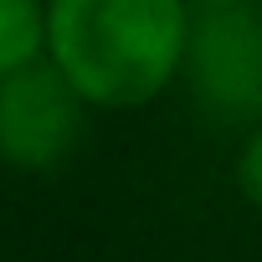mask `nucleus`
I'll return each instance as SVG.
<instances>
[{"label":"nucleus","instance_id":"nucleus-1","mask_svg":"<svg viewBox=\"0 0 262 262\" xmlns=\"http://www.w3.org/2000/svg\"><path fill=\"white\" fill-rule=\"evenodd\" d=\"M190 0H47V62L88 108H144L185 67Z\"/></svg>","mask_w":262,"mask_h":262},{"label":"nucleus","instance_id":"nucleus-2","mask_svg":"<svg viewBox=\"0 0 262 262\" xmlns=\"http://www.w3.org/2000/svg\"><path fill=\"white\" fill-rule=\"evenodd\" d=\"M190 93L216 118H262V11L252 6H201L190 16L185 67Z\"/></svg>","mask_w":262,"mask_h":262},{"label":"nucleus","instance_id":"nucleus-3","mask_svg":"<svg viewBox=\"0 0 262 262\" xmlns=\"http://www.w3.org/2000/svg\"><path fill=\"white\" fill-rule=\"evenodd\" d=\"M82 108L77 88L47 57L0 77V160L16 170L62 165L82 134Z\"/></svg>","mask_w":262,"mask_h":262},{"label":"nucleus","instance_id":"nucleus-4","mask_svg":"<svg viewBox=\"0 0 262 262\" xmlns=\"http://www.w3.org/2000/svg\"><path fill=\"white\" fill-rule=\"evenodd\" d=\"M47 57V0H0V77Z\"/></svg>","mask_w":262,"mask_h":262},{"label":"nucleus","instance_id":"nucleus-5","mask_svg":"<svg viewBox=\"0 0 262 262\" xmlns=\"http://www.w3.org/2000/svg\"><path fill=\"white\" fill-rule=\"evenodd\" d=\"M236 190H242V201L252 206V211H262V123L247 134V144L236 149Z\"/></svg>","mask_w":262,"mask_h":262},{"label":"nucleus","instance_id":"nucleus-6","mask_svg":"<svg viewBox=\"0 0 262 262\" xmlns=\"http://www.w3.org/2000/svg\"><path fill=\"white\" fill-rule=\"evenodd\" d=\"M195 6H252V0H195Z\"/></svg>","mask_w":262,"mask_h":262}]
</instances>
